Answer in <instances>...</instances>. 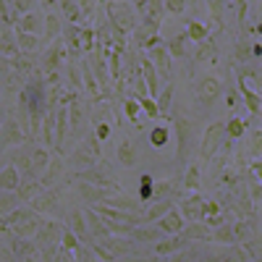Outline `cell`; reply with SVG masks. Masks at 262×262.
Listing matches in <instances>:
<instances>
[{
    "label": "cell",
    "mask_w": 262,
    "mask_h": 262,
    "mask_svg": "<svg viewBox=\"0 0 262 262\" xmlns=\"http://www.w3.org/2000/svg\"><path fill=\"white\" fill-rule=\"evenodd\" d=\"M173 207V202L170 200H163V196H160V200L158 202H152L147 210H144V215H139V221L142 223H149V221H158V217H163L168 210Z\"/></svg>",
    "instance_id": "obj_20"
},
{
    "label": "cell",
    "mask_w": 262,
    "mask_h": 262,
    "mask_svg": "<svg viewBox=\"0 0 262 262\" xmlns=\"http://www.w3.org/2000/svg\"><path fill=\"white\" fill-rule=\"evenodd\" d=\"M66 134H69V111L66 107H58V121H55V147L60 149L63 147V139H66Z\"/></svg>",
    "instance_id": "obj_25"
},
{
    "label": "cell",
    "mask_w": 262,
    "mask_h": 262,
    "mask_svg": "<svg viewBox=\"0 0 262 262\" xmlns=\"http://www.w3.org/2000/svg\"><path fill=\"white\" fill-rule=\"evenodd\" d=\"M32 207L34 212H50V215H58V200H55V194H37L34 200H32Z\"/></svg>",
    "instance_id": "obj_21"
},
{
    "label": "cell",
    "mask_w": 262,
    "mask_h": 262,
    "mask_svg": "<svg viewBox=\"0 0 262 262\" xmlns=\"http://www.w3.org/2000/svg\"><path fill=\"white\" fill-rule=\"evenodd\" d=\"M139 111H142V107H139L137 100H128V102H126V116H128L131 121H137V118H139Z\"/></svg>",
    "instance_id": "obj_44"
},
{
    "label": "cell",
    "mask_w": 262,
    "mask_h": 262,
    "mask_svg": "<svg viewBox=\"0 0 262 262\" xmlns=\"http://www.w3.org/2000/svg\"><path fill=\"white\" fill-rule=\"evenodd\" d=\"M210 11H212L215 21H221V16H223V0H210Z\"/></svg>",
    "instance_id": "obj_49"
},
{
    "label": "cell",
    "mask_w": 262,
    "mask_h": 262,
    "mask_svg": "<svg viewBox=\"0 0 262 262\" xmlns=\"http://www.w3.org/2000/svg\"><path fill=\"white\" fill-rule=\"evenodd\" d=\"M84 79H86V86H90V92H97V84H95V76H92V71H90V63L84 60Z\"/></svg>",
    "instance_id": "obj_46"
},
{
    "label": "cell",
    "mask_w": 262,
    "mask_h": 262,
    "mask_svg": "<svg viewBox=\"0 0 262 262\" xmlns=\"http://www.w3.org/2000/svg\"><path fill=\"white\" fill-rule=\"evenodd\" d=\"M137 160H139V155H137V147L131 144V139H121V144H118V163L123 168H134Z\"/></svg>",
    "instance_id": "obj_19"
},
{
    "label": "cell",
    "mask_w": 262,
    "mask_h": 262,
    "mask_svg": "<svg viewBox=\"0 0 262 262\" xmlns=\"http://www.w3.org/2000/svg\"><path fill=\"white\" fill-rule=\"evenodd\" d=\"M21 142H24V131H21L18 121L16 118H6L3 126H0V155H3V149L16 147Z\"/></svg>",
    "instance_id": "obj_5"
},
{
    "label": "cell",
    "mask_w": 262,
    "mask_h": 262,
    "mask_svg": "<svg viewBox=\"0 0 262 262\" xmlns=\"http://www.w3.org/2000/svg\"><path fill=\"white\" fill-rule=\"evenodd\" d=\"M79 29H81V27H76V24H69V27H63V32H60L63 48H69L74 55H76V53H81V45H79Z\"/></svg>",
    "instance_id": "obj_22"
},
{
    "label": "cell",
    "mask_w": 262,
    "mask_h": 262,
    "mask_svg": "<svg viewBox=\"0 0 262 262\" xmlns=\"http://www.w3.org/2000/svg\"><path fill=\"white\" fill-rule=\"evenodd\" d=\"M186 37L194 39V42H205V39L210 37V29L202 24V21H191L189 29H186Z\"/></svg>",
    "instance_id": "obj_32"
},
{
    "label": "cell",
    "mask_w": 262,
    "mask_h": 262,
    "mask_svg": "<svg viewBox=\"0 0 262 262\" xmlns=\"http://www.w3.org/2000/svg\"><path fill=\"white\" fill-rule=\"evenodd\" d=\"M60 262H74V259H71V254H63V257H60Z\"/></svg>",
    "instance_id": "obj_54"
},
{
    "label": "cell",
    "mask_w": 262,
    "mask_h": 262,
    "mask_svg": "<svg viewBox=\"0 0 262 262\" xmlns=\"http://www.w3.org/2000/svg\"><path fill=\"white\" fill-rule=\"evenodd\" d=\"M95 29H86V27H81L79 29V45H81V50H86V53H90L92 48H95Z\"/></svg>",
    "instance_id": "obj_38"
},
{
    "label": "cell",
    "mask_w": 262,
    "mask_h": 262,
    "mask_svg": "<svg viewBox=\"0 0 262 262\" xmlns=\"http://www.w3.org/2000/svg\"><path fill=\"white\" fill-rule=\"evenodd\" d=\"M170 100H173V86L168 84V86H163V92H158V100H155V105H158L160 116L170 111Z\"/></svg>",
    "instance_id": "obj_34"
},
{
    "label": "cell",
    "mask_w": 262,
    "mask_h": 262,
    "mask_svg": "<svg viewBox=\"0 0 262 262\" xmlns=\"http://www.w3.org/2000/svg\"><path fill=\"white\" fill-rule=\"evenodd\" d=\"M184 189H189V191L200 189V165H189L186 176H184Z\"/></svg>",
    "instance_id": "obj_37"
},
{
    "label": "cell",
    "mask_w": 262,
    "mask_h": 262,
    "mask_svg": "<svg viewBox=\"0 0 262 262\" xmlns=\"http://www.w3.org/2000/svg\"><path fill=\"white\" fill-rule=\"evenodd\" d=\"M186 238L181 236V233H176V236H163L160 242L155 244V252L160 254V257H168V254H179V252H184L186 249Z\"/></svg>",
    "instance_id": "obj_9"
},
{
    "label": "cell",
    "mask_w": 262,
    "mask_h": 262,
    "mask_svg": "<svg viewBox=\"0 0 262 262\" xmlns=\"http://www.w3.org/2000/svg\"><path fill=\"white\" fill-rule=\"evenodd\" d=\"M186 3H189V0H163V8L170 11V13H184Z\"/></svg>",
    "instance_id": "obj_42"
},
{
    "label": "cell",
    "mask_w": 262,
    "mask_h": 262,
    "mask_svg": "<svg viewBox=\"0 0 262 262\" xmlns=\"http://www.w3.org/2000/svg\"><path fill=\"white\" fill-rule=\"evenodd\" d=\"M236 55H238V60H247V58L252 55V45H247V42H242V45H238V50H236Z\"/></svg>",
    "instance_id": "obj_51"
},
{
    "label": "cell",
    "mask_w": 262,
    "mask_h": 262,
    "mask_svg": "<svg viewBox=\"0 0 262 262\" xmlns=\"http://www.w3.org/2000/svg\"><path fill=\"white\" fill-rule=\"evenodd\" d=\"M84 221H86V231H90L92 236H97V238H107V236H111L105 221H100V215L95 210H86L84 212Z\"/></svg>",
    "instance_id": "obj_18"
},
{
    "label": "cell",
    "mask_w": 262,
    "mask_h": 262,
    "mask_svg": "<svg viewBox=\"0 0 262 262\" xmlns=\"http://www.w3.org/2000/svg\"><path fill=\"white\" fill-rule=\"evenodd\" d=\"M34 6H37V0H11V13L13 18H18V16L34 11Z\"/></svg>",
    "instance_id": "obj_35"
},
{
    "label": "cell",
    "mask_w": 262,
    "mask_h": 262,
    "mask_svg": "<svg viewBox=\"0 0 262 262\" xmlns=\"http://www.w3.org/2000/svg\"><path fill=\"white\" fill-rule=\"evenodd\" d=\"M186 42H189V37H186V34L173 37V39L168 42V45H165L168 55H170V58H184V55H186Z\"/></svg>",
    "instance_id": "obj_29"
},
{
    "label": "cell",
    "mask_w": 262,
    "mask_h": 262,
    "mask_svg": "<svg viewBox=\"0 0 262 262\" xmlns=\"http://www.w3.org/2000/svg\"><path fill=\"white\" fill-rule=\"evenodd\" d=\"M233 236H236V244H244L257 236V228H249L247 221H238V223H233Z\"/></svg>",
    "instance_id": "obj_30"
},
{
    "label": "cell",
    "mask_w": 262,
    "mask_h": 262,
    "mask_svg": "<svg viewBox=\"0 0 262 262\" xmlns=\"http://www.w3.org/2000/svg\"><path fill=\"white\" fill-rule=\"evenodd\" d=\"M202 210H205V196L202 194H189L181 202V215L186 221H202Z\"/></svg>",
    "instance_id": "obj_12"
},
{
    "label": "cell",
    "mask_w": 262,
    "mask_h": 262,
    "mask_svg": "<svg viewBox=\"0 0 262 262\" xmlns=\"http://www.w3.org/2000/svg\"><path fill=\"white\" fill-rule=\"evenodd\" d=\"M16 34V48L18 53H27V55H34L37 48H39V37L37 34H24V32H13Z\"/></svg>",
    "instance_id": "obj_23"
},
{
    "label": "cell",
    "mask_w": 262,
    "mask_h": 262,
    "mask_svg": "<svg viewBox=\"0 0 262 262\" xmlns=\"http://www.w3.org/2000/svg\"><path fill=\"white\" fill-rule=\"evenodd\" d=\"M242 95H244V102H247V107L252 111V116H257V113H259V107H262V102H259V92H252V90H247V86L242 84Z\"/></svg>",
    "instance_id": "obj_36"
},
{
    "label": "cell",
    "mask_w": 262,
    "mask_h": 262,
    "mask_svg": "<svg viewBox=\"0 0 262 262\" xmlns=\"http://www.w3.org/2000/svg\"><path fill=\"white\" fill-rule=\"evenodd\" d=\"M76 254H79V262H97L95 252H90L86 247H79V249H76Z\"/></svg>",
    "instance_id": "obj_47"
},
{
    "label": "cell",
    "mask_w": 262,
    "mask_h": 262,
    "mask_svg": "<svg viewBox=\"0 0 262 262\" xmlns=\"http://www.w3.org/2000/svg\"><path fill=\"white\" fill-rule=\"evenodd\" d=\"M212 55H215V45L210 39H205V42H200V50H196V60H212Z\"/></svg>",
    "instance_id": "obj_41"
},
{
    "label": "cell",
    "mask_w": 262,
    "mask_h": 262,
    "mask_svg": "<svg viewBox=\"0 0 262 262\" xmlns=\"http://www.w3.org/2000/svg\"><path fill=\"white\" fill-rule=\"evenodd\" d=\"M196 100H200L202 105H210L212 100H217L221 97V92H223V86H221V81H217L215 76H205L200 84H196Z\"/></svg>",
    "instance_id": "obj_6"
},
{
    "label": "cell",
    "mask_w": 262,
    "mask_h": 262,
    "mask_svg": "<svg viewBox=\"0 0 262 262\" xmlns=\"http://www.w3.org/2000/svg\"><path fill=\"white\" fill-rule=\"evenodd\" d=\"M0 55H6V58H18L16 34H13V27H8V24H0Z\"/></svg>",
    "instance_id": "obj_16"
},
{
    "label": "cell",
    "mask_w": 262,
    "mask_h": 262,
    "mask_svg": "<svg viewBox=\"0 0 262 262\" xmlns=\"http://www.w3.org/2000/svg\"><path fill=\"white\" fill-rule=\"evenodd\" d=\"M76 3H79V8H81V13H84V16H90V13H95L97 0H76Z\"/></svg>",
    "instance_id": "obj_48"
},
{
    "label": "cell",
    "mask_w": 262,
    "mask_h": 262,
    "mask_svg": "<svg viewBox=\"0 0 262 262\" xmlns=\"http://www.w3.org/2000/svg\"><path fill=\"white\" fill-rule=\"evenodd\" d=\"M128 3H131V6H137V8H142V6L147 3V0H128Z\"/></svg>",
    "instance_id": "obj_53"
},
{
    "label": "cell",
    "mask_w": 262,
    "mask_h": 262,
    "mask_svg": "<svg viewBox=\"0 0 262 262\" xmlns=\"http://www.w3.org/2000/svg\"><path fill=\"white\" fill-rule=\"evenodd\" d=\"M105 13H107V24L113 29L128 34L137 29V13L131 11V6L126 3H118V0H107L105 3Z\"/></svg>",
    "instance_id": "obj_2"
},
{
    "label": "cell",
    "mask_w": 262,
    "mask_h": 262,
    "mask_svg": "<svg viewBox=\"0 0 262 262\" xmlns=\"http://www.w3.org/2000/svg\"><path fill=\"white\" fill-rule=\"evenodd\" d=\"M223 142H226V123L217 121V123H212V126L205 131V139H202V158H205V160H212L215 152L221 149Z\"/></svg>",
    "instance_id": "obj_3"
},
{
    "label": "cell",
    "mask_w": 262,
    "mask_h": 262,
    "mask_svg": "<svg viewBox=\"0 0 262 262\" xmlns=\"http://www.w3.org/2000/svg\"><path fill=\"white\" fill-rule=\"evenodd\" d=\"M53 131H55V116H48V121H45V142L50 144V147H55V137H53Z\"/></svg>",
    "instance_id": "obj_43"
},
{
    "label": "cell",
    "mask_w": 262,
    "mask_h": 262,
    "mask_svg": "<svg viewBox=\"0 0 262 262\" xmlns=\"http://www.w3.org/2000/svg\"><path fill=\"white\" fill-rule=\"evenodd\" d=\"M137 102H139V107L144 111V116H149V118H160V111H158V105H155V100H152V97H139Z\"/></svg>",
    "instance_id": "obj_40"
},
{
    "label": "cell",
    "mask_w": 262,
    "mask_h": 262,
    "mask_svg": "<svg viewBox=\"0 0 262 262\" xmlns=\"http://www.w3.org/2000/svg\"><path fill=\"white\" fill-rule=\"evenodd\" d=\"M158 228L163 231V233H168V236H176V233H181V228H184V215L179 212V210H168L163 217H158Z\"/></svg>",
    "instance_id": "obj_10"
},
{
    "label": "cell",
    "mask_w": 262,
    "mask_h": 262,
    "mask_svg": "<svg viewBox=\"0 0 262 262\" xmlns=\"http://www.w3.org/2000/svg\"><path fill=\"white\" fill-rule=\"evenodd\" d=\"M155 134H152V142L155 144H165V139H168V131L165 128H152Z\"/></svg>",
    "instance_id": "obj_50"
},
{
    "label": "cell",
    "mask_w": 262,
    "mask_h": 262,
    "mask_svg": "<svg viewBox=\"0 0 262 262\" xmlns=\"http://www.w3.org/2000/svg\"><path fill=\"white\" fill-rule=\"evenodd\" d=\"M45 24V18H42L37 11H29L24 16L13 18V32H24V34H39V27Z\"/></svg>",
    "instance_id": "obj_8"
},
{
    "label": "cell",
    "mask_w": 262,
    "mask_h": 262,
    "mask_svg": "<svg viewBox=\"0 0 262 262\" xmlns=\"http://www.w3.org/2000/svg\"><path fill=\"white\" fill-rule=\"evenodd\" d=\"M50 163V155L42 147H29V149H18L16 158H13V165L18 168V173H27L29 179H37L39 173H45Z\"/></svg>",
    "instance_id": "obj_1"
},
{
    "label": "cell",
    "mask_w": 262,
    "mask_h": 262,
    "mask_svg": "<svg viewBox=\"0 0 262 262\" xmlns=\"http://www.w3.org/2000/svg\"><path fill=\"white\" fill-rule=\"evenodd\" d=\"M139 69H142V79H144V84H147V92H149V97H158V92H160V76H158V71H155V66L149 63V58L144 55L142 58V63H139Z\"/></svg>",
    "instance_id": "obj_11"
},
{
    "label": "cell",
    "mask_w": 262,
    "mask_h": 262,
    "mask_svg": "<svg viewBox=\"0 0 262 262\" xmlns=\"http://www.w3.org/2000/svg\"><path fill=\"white\" fill-rule=\"evenodd\" d=\"M181 236L186 238V242H191V238L194 242H212V228L202 221H191L189 226L181 228Z\"/></svg>",
    "instance_id": "obj_14"
},
{
    "label": "cell",
    "mask_w": 262,
    "mask_h": 262,
    "mask_svg": "<svg viewBox=\"0 0 262 262\" xmlns=\"http://www.w3.org/2000/svg\"><path fill=\"white\" fill-rule=\"evenodd\" d=\"M21 181L24 179H21V173H18V168L13 163L0 168V191H16L21 186Z\"/></svg>",
    "instance_id": "obj_15"
},
{
    "label": "cell",
    "mask_w": 262,
    "mask_h": 262,
    "mask_svg": "<svg viewBox=\"0 0 262 262\" xmlns=\"http://www.w3.org/2000/svg\"><path fill=\"white\" fill-rule=\"evenodd\" d=\"M63 247H66V249H71V252L79 249V236H74L71 231H69V233H63Z\"/></svg>",
    "instance_id": "obj_45"
},
{
    "label": "cell",
    "mask_w": 262,
    "mask_h": 262,
    "mask_svg": "<svg viewBox=\"0 0 262 262\" xmlns=\"http://www.w3.org/2000/svg\"><path fill=\"white\" fill-rule=\"evenodd\" d=\"M60 60H63V39H53L50 48L42 53V69H45L48 74H55Z\"/></svg>",
    "instance_id": "obj_13"
},
{
    "label": "cell",
    "mask_w": 262,
    "mask_h": 262,
    "mask_svg": "<svg viewBox=\"0 0 262 262\" xmlns=\"http://www.w3.org/2000/svg\"><path fill=\"white\" fill-rule=\"evenodd\" d=\"M79 176H81V181H90V184H95V186L111 189V191H118V189H121V186L116 184V179H113V176H107V170L86 168V170H81V173H79Z\"/></svg>",
    "instance_id": "obj_7"
},
{
    "label": "cell",
    "mask_w": 262,
    "mask_h": 262,
    "mask_svg": "<svg viewBox=\"0 0 262 262\" xmlns=\"http://www.w3.org/2000/svg\"><path fill=\"white\" fill-rule=\"evenodd\" d=\"M69 226H71V233H74V236H81V238L90 236V231H86V221H84V212H81V210H71V212H69Z\"/></svg>",
    "instance_id": "obj_27"
},
{
    "label": "cell",
    "mask_w": 262,
    "mask_h": 262,
    "mask_svg": "<svg viewBox=\"0 0 262 262\" xmlns=\"http://www.w3.org/2000/svg\"><path fill=\"white\" fill-rule=\"evenodd\" d=\"M107 134H111V128H107V123H97V131H95V139H107Z\"/></svg>",
    "instance_id": "obj_52"
},
{
    "label": "cell",
    "mask_w": 262,
    "mask_h": 262,
    "mask_svg": "<svg viewBox=\"0 0 262 262\" xmlns=\"http://www.w3.org/2000/svg\"><path fill=\"white\" fill-rule=\"evenodd\" d=\"M244 131H247V123H244L242 118H231V121L226 123V134L233 137V139H238V137L244 134Z\"/></svg>",
    "instance_id": "obj_39"
},
{
    "label": "cell",
    "mask_w": 262,
    "mask_h": 262,
    "mask_svg": "<svg viewBox=\"0 0 262 262\" xmlns=\"http://www.w3.org/2000/svg\"><path fill=\"white\" fill-rule=\"evenodd\" d=\"M48 165H50V168H48V176H42V179H39V186H50L55 179H60V173H63V163H60V160L50 158Z\"/></svg>",
    "instance_id": "obj_31"
},
{
    "label": "cell",
    "mask_w": 262,
    "mask_h": 262,
    "mask_svg": "<svg viewBox=\"0 0 262 262\" xmlns=\"http://www.w3.org/2000/svg\"><path fill=\"white\" fill-rule=\"evenodd\" d=\"M58 6H60V11H63V16H66V21H69V24H81L84 13H81V8H79L76 0H58Z\"/></svg>",
    "instance_id": "obj_24"
},
{
    "label": "cell",
    "mask_w": 262,
    "mask_h": 262,
    "mask_svg": "<svg viewBox=\"0 0 262 262\" xmlns=\"http://www.w3.org/2000/svg\"><path fill=\"white\" fill-rule=\"evenodd\" d=\"M147 58H149L152 66H155V71H158L160 79H168V76H170V55H168V50H165V42H160V39L152 42Z\"/></svg>",
    "instance_id": "obj_4"
},
{
    "label": "cell",
    "mask_w": 262,
    "mask_h": 262,
    "mask_svg": "<svg viewBox=\"0 0 262 262\" xmlns=\"http://www.w3.org/2000/svg\"><path fill=\"white\" fill-rule=\"evenodd\" d=\"M102 205L116 207V210H123V212H137V210H142L139 200H134V196H126L123 191H121V194H113V196H105Z\"/></svg>",
    "instance_id": "obj_17"
},
{
    "label": "cell",
    "mask_w": 262,
    "mask_h": 262,
    "mask_svg": "<svg viewBox=\"0 0 262 262\" xmlns=\"http://www.w3.org/2000/svg\"><path fill=\"white\" fill-rule=\"evenodd\" d=\"M212 242H217V244H228V247H236L233 223H221L217 228H212Z\"/></svg>",
    "instance_id": "obj_26"
},
{
    "label": "cell",
    "mask_w": 262,
    "mask_h": 262,
    "mask_svg": "<svg viewBox=\"0 0 262 262\" xmlns=\"http://www.w3.org/2000/svg\"><path fill=\"white\" fill-rule=\"evenodd\" d=\"M128 236L134 238V242H155V238L163 236V231L160 228H142V223H139V226H134L128 231Z\"/></svg>",
    "instance_id": "obj_28"
},
{
    "label": "cell",
    "mask_w": 262,
    "mask_h": 262,
    "mask_svg": "<svg viewBox=\"0 0 262 262\" xmlns=\"http://www.w3.org/2000/svg\"><path fill=\"white\" fill-rule=\"evenodd\" d=\"M45 27H48V29H45V32H48V39L53 42V39H58L60 32H63V21H60L55 13H48V16H45Z\"/></svg>",
    "instance_id": "obj_33"
}]
</instances>
